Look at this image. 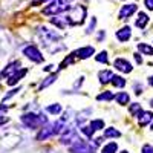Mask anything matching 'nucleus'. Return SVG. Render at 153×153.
Returning a JSON list of instances; mask_svg holds the SVG:
<instances>
[{"label":"nucleus","instance_id":"nucleus-17","mask_svg":"<svg viewBox=\"0 0 153 153\" xmlns=\"http://www.w3.org/2000/svg\"><path fill=\"white\" fill-rule=\"evenodd\" d=\"M80 132L87 138V139H92L94 138V133H95V130L92 129V127H91V124H83V126H80Z\"/></svg>","mask_w":153,"mask_h":153},{"label":"nucleus","instance_id":"nucleus-5","mask_svg":"<svg viewBox=\"0 0 153 153\" xmlns=\"http://www.w3.org/2000/svg\"><path fill=\"white\" fill-rule=\"evenodd\" d=\"M95 54V48L94 46H83V48H78L76 51H74V55L80 60H87L91 58L92 55Z\"/></svg>","mask_w":153,"mask_h":153},{"label":"nucleus","instance_id":"nucleus-19","mask_svg":"<svg viewBox=\"0 0 153 153\" xmlns=\"http://www.w3.org/2000/svg\"><path fill=\"white\" fill-rule=\"evenodd\" d=\"M112 100H115V94L110 91H104L97 95V101H112Z\"/></svg>","mask_w":153,"mask_h":153},{"label":"nucleus","instance_id":"nucleus-6","mask_svg":"<svg viewBox=\"0 0 153 153\" xmlns=\"http://www.w3.org/2000/svg\"><path fill=\"white\" fill-rule=\"evenodd\" d=\"M136 9H138V6H136L135 3H129V5L121 6L120 14H118V19H120V20H127L129 17H132V16L135 14Z\"/></svg>","mask_w":153,"mask_h":153},{"label":"nucleus","instance_id":"nucleus-7","mask_svg":"<svg viewBox=\"0 0 153 153\" xmlns=\"http://www.w3.org/2000/svg\"><path fill=\"white\" fill-rule=\"evenodd\" d=\"M115 37H117V40L120 42V43H127L130 40V37H132V29H130V26H123L121 29H118L117 32H115Z\"/></svg>","mask_w":153,"mask_h":153},{"label":"nucleus","instance_id":"nucleus-31","mask_svg":"<svg viewBox=\"0 0 153 153\" xmlns=\"http://www.w3.org/2000/svg\"><path fill=\"white\" fill-rule=\"evenodd\" d=\"M133 58H135V63H138V65H143V55L139 52H135L133 54Z\"/></svg>","mask_w":153,"mask_h":153},{"label":"nucleus","instance_id":"nucleus-16","mask_svg":"<svg viewBox=\"0 0 153 153\" xmlns=\"http://www.w3.org/2000/svg\"><path fill=\"white\" fill-rule=\"evenodd\" d=\"M89 124H91V127H92L95 132H98V130H104V129H106L104 120H101V118H95V120H92Z\"/></svg>","mask_w":153,"mask_h":153},{"label":"nucleus","instance_id":"nucleus-34","mask_svg":"<svg viewBox=\"0 0 153 153\" xmlns=\"http://www.w3.org/2000/svg\"><path fill=\"white\" fill-rule=\"evenodd\" d=\"M144 6L150 11H153V0H144Z\"/></svg>","mask_w":153,"mask_h":153},{"label":"nucleus","instance_id":"nucleus-2","mask_svg":"<svg viewBox=\"0 0 153 153\" xmlns=\"http://www.w3.org/2000/svg\"><path fill=\"white\" fill-rule=\"evenodd\" d=\"M97 146L92 141H84V139H78L74 144H71L69 152L71 153H95L97 152Z\"/></svg>","mask_w":153,"mask_h":153},{"label":"nucleus","instance_id":"nucleus-13","mask_svg":"<svg viewBox=\"0 0 153 153\" xmlns=\"http://www.w3.org/2000/svg\"><path fill=\"white\" fill-rule=\"evenodd\" d=\"M115 101H117V104H120V106H126V104L130 103V95L127 92H120V94L115 95Z\"/></svg>","mask_w":153,"mask_h":153},{"label":"nucleus","instance_id":"nucleus-1","mask_svg":"<svg viewBox=\"0 0 153 153\" xmlns=\"http://www.w3.org/2000/svg\"><path fill=\"white\" fill-rule=\"evenodd\" d=\"M86 17H87V9L83 5L71 6L69 11L66 12V19L69 22V26H78V25H83L86 22Z\"/></svg>","mask_w":153,"mask_h":153},{"label":"nucleus","instance_id":"nucleus-9","mask_svg":"<svg viewBox=\"0 0 153 153\" xmlns=\"http://www.w3.org/2000/svg\"><path fill=\"white\" fill-rule=\"evenodd\" d=\"M91 113H92V109H89V107H86V109H83L80 112H76V115H75V124L83 126L84 121L89 120V115H91Z\"/></svg>","mask_w":153,"mask_h":153},{"label":"nucleus","instance_id":"nucleus-33","mask_svg":"<svg viewBox=\"0 0 153 153\" xmlns=\"http://www.w3.org/2000/svg\"><path fill=\"white\" fill-rule=\"evenodd\" d=\"M83 83H84V76H80L78 81H75V83H74V89H80Z\"/></svg>","mask_w":153,"mask_h":153},{"label":"nucleus","instance_id":"nucleus-23","mask_svg":"<svg viewBox=\"0 0 153 153\" xmlns=\"http://www.w3.org/2000/svg\"><path fill=\"white\" fill-rule=\"evenodd\" d=\"M95 60L98 63H103V65H107L109 63V57H107V51H101V52H98L95 55Z\"/></svg>","mask_w":153,"mask_h":153},{"label":"nucleus","instance_id":"nucleus-4","mask_svg":"<svg viewBox=\"0 0 153 153\" xmlns=\"http://www.w3.org/2000/svg\"><path fill=\"white\" fill-rule=\"evenodd\" d=\"M23 52H25V55H26L29 60H32V61H35V63H42V61H43V55L40 54L38 48L34 46V45L26 46V48L23 49Z\"/></svg>","mask_w":153,"mask_h":153},{"label":"nucleus","instance_id":"nucleus-24","mask_svg":"<svg viewBox=\"0 0 153 153\" xmlns=\"http://www.w3.org/2000/svg\"><path fill=\"white\" fill-rule=\"evenodd\" d=\"M75 55H74V52L71 54V55H68L66 57V60H63L61 61V65H60V69H65V68H68L69 65H74V63H75Z\"/></svg>","mask_w":153,"mask_h":153},{"label":"nucleus","instance_id":"nucleus-36","mask_svg":"<svg viewBox=\"0 0 153 153\" xmlns=\"http://www.w3.org/2000/svg\"><path fill=\"white\" fill-rule=\"evenodd\" d=\"M149 104H150V107L153 109V98H150V100H149Z\"/></svg>","mask_w":153,"mask_h":153},{"label":"nucleus","instance_id":"nucleus-22","mask_svg":"<svg viewBox=\"0 0 153 153\" xmlns=\"http://www.w3.org/2000/svg\"><path fill=\"white\" fill-rule=\"evenodd\" d=\"M95 28H97V19H95V17H91V20H89V25H87L84 34H86V35L94 34V32H95Z\"/></svg>","mask_w":153,"mask_h":153},{"label":"nucleus","instance_id":"nucleus-10","mask_svg":"<svg viewBox=\"0 0 153 153\" xmlns=\"http://www.w3.org/2000/svg\"><path fill=\"white\" fill-rule=\"evenodd\" d=\"M49 22L52 23L54 26L60 28V29H65V28H68V26H69V22H68L66 16H65V17H60V16H52Z\"/></svg>","mask_w":153,"mask_h":153},{"label":"nucleus","instance_id":"nucleus-21","mask_svg":"<svg viewBox=\"0 0 153 153\" xmlns=\"http://www.w3.org/2000/svg\"><path fill=\"white\" fill-rule=\"evenodd\" d=\"M129 112L132 113V117H138L139 113L143 112V106L139 104V103H130V106H129Z\"/></svg>","mask_w":153,"mask_h":153},{"label":"nucleus","instance_id":"nucleus-15","mask_svg":"<svg viewBox=\"0 0 153 153\" xmlns=\"http://www.w3.org/2000/svg\"><path fill=\"white\" fill-rule=\"evenodd\" d=\"M110 83L113 84V87L123 89V87H126V84H127V80L124 78V76H121V75H113V78H112V81H110Z\"/></svg>","mask_w":153,"mask_h":153},{"label":"nucleus","instance_id":"nucleus-37","mask_svg":"<svg viewBox=\"0 0 153 153\" xmlns=\"http://www.w3.org/2000/svg\"><path fill=\"white\" fill-rule=\"evenodd\" d=\"M150 130H153V121H152V124H150Z\"/></svg>","mask_w":153,"mask_h":153},{"label":"nucleus","instance_id":"nucleus-29","mask_svg":"<svg viewBox=\"0 0 153 153\" xmlns=\"http://www.w3.org/2000/svg\"><path fill=\"white\" fill-rule=\"evenodd\" d=\"M141 153H153V146L152 144H144L141 149Z\"/></svg>","mask_w":153,"mask_h":153},{"label":"nucleus","instance_id":"nucleus-3","mask_svg":"<svg viewBox=\"0 0 153 153\" xmlns=\"http://www.w3.org/2000/svg\"><path fill=\"white\" fill-rule=\"evenodd\" d=\"M113 68L117 69L118 72H123V74H130L133 71L132 63L129 60L123 58V57H120V58H117V60L113 61Z\"/></svg>","mask_w":153,"mask_h":153},{"label":"nucleus","instance_id":"nucleus-25","mask_svg":"<svg viewBox=\"0 0 153 153\" xmlns=\"http://www.w3.org/2000/svg\"><path fill=\"white\" fill-rule=\"evenodd\" d=\"M55 80H57V74H52V75H49L48 78H45V81L42 83L40 89H45V87H48V86H51V84H54V83H55Z\"/></svg>","mask_w":153,"mask_h":153},{"label":"nucleus","instance_id":"nucleus-35","mask_svg":"<svg viewBox=\"0 0 153 153\" xmlns=\"http://www.w3.org/2000/svg\"><path fill=\"white\" fill-rule=\"evenodd\" d=\"M149 84L153 87V75H150V76H149Z\"/></svg>","mask_w":153,"mask_h":153},{"label":"nucleus","instance_id":"nucleus-8","mask_svg":"<svg viewBox=\"0 0 153 153\" xmlns=\"http://www.w3.org/2000/svg\"><path fill=\"white\" fill-rule=\"evenodd\" d=\"M136 118H138V124H139V126L146 127L147 124H150V123L153 121V113H152L150 110H143Z\"/></svg>","mask_w":153,"mask_h":153},{"label":"nucleus","instance_id":"nucleus-27","mask_svg":"<svg viewBox=\"0 0 153 153\" xmlns=\"http://www.w3.org/2000/svg\"><path fill=\"white\" fill-rule=\"evenodd\" d=\"M25 74H26V69H23V71H20L19 74H16V75H12V76H11V80H9L8 83H9V84H16L17 81H20V78H22V76H23Z\"/></svg>","mask_w":153,"mask_h":153},{"label":"nucleus","instance_id":"nucleus-32","mask_svg":"<svg viewBox=\"0 0 153 153\" xmlns=\"http://www.w3.org/2000/svg\"><path fill=\"white\" fill-rule=\"evenodd\" d=\"M104 139H106L104 136H98V138H95V139H94V144H95L97 147H100L101 144H103V143H104Z\"/></svg>","mask_w":153,"mask_h":153},{"label":"nucleus","instance_id":"nucleus-20","mask_svg":"<svg viewBox=\"0 0 153 153\" xmlns=\"http://www.w3.org/2000/svg\"><path fill=\"white\" fill-rule=\"evenodd\" d=\"M117 150H118V144L115 141H110L101 149V153H117Z\"/></svg>","mask_w":153,"mask_h":153},{"label":"nucleus","instance_id":"nucleus-12","mask_svg":"<svg viewBox=\"0 0 153 153\" xmlns=\"http://www.w3.org/2000/svg\"><path fill=\"white\" fill-rule=\"evenodd\" d=\"M149 22H150V17L146 14V12H138V19L135 20V26L138 29H144Z\"/></svg>","mask_w":153,"mask_h":153},{"label":"nucleus","instance_id":"nucleus-28","mask_svg":"<svg viewBox=\"0 0 153 153\" xmlns=\"http://www.w3.org/2000/svg\"><path fill=\"white\" fill-rule=\"evenodd\" d=\"M133 92H135V95H141L144 92V87H143V84L139 83V81H135L133 83Z\"/></svg>","mask_w":153,"mask_h":153},{"label":"nucleus","instance_id":"nucleus-26","mask_svg":"<svg viewBox=\"0 0 153 153\" xmlns=\"http://www.w3.org/2000/svg\"><path fill=\"white\" fill-rule=\"evenodd\" d=\"M61 110H63V107H61V104H58V103L48 106V112L52 113V115H58V113H61Z\"/></svg>","mask_w":153,"mask_h":153},{"label":"nucleus","instance_id":"nucleus-30","mask_svg":"<svg viewBox=\"0 0 153 153\" xmlns=\"http://www.w3.org/2000/svg\"><path fill=\"white\" fill-rule=\"evenodd\" d=\"M104 38H106V31H103V29L98 31V34H97V42H103Z\"/></svg>","mask_w":153,"mask_h":153},{"label":"nucleus","instance_id":"nucleus-38","mask_svg":"<svg viewBox=\"0 0 153 153\" xmlns=\"http://www.w3.org/2000/svg\"><path fill=\"white\" fill-rule=\"evenodd\" d=\"M120 153H129V152H127V150H123V152H120Z\"/></svg>","mask_w":153,"mask_h":153},{"label":"nucleus","instance_id":"nucleus-18","mask_svg":"<svg viewBox=\"0 0 153 153\" xmlns=\"http://www.w3.org/2000/svg\"><path fill=\"white\" fill-rule=\"evenodd\" d=\"M121 136V132L115 127H106L104 129V138H120Z\"/></svg>","mask_w":153,"mask_h":153},{"label":"nucleus","instance_id":"nucleus-11","mask_svg":"<svg viewBox=\"0 0 153 153\" xmlns=\"http://www.w3.org/2000/svg\"><path fill=\"white\" fill-rule=\"evenodd\" d=\"M113 75H115V74H113L110 69H103V71H100V72H98V80H100L101 84H107V83L112 81Z\"/></svg>","mask_w":153,"mask_h":153},{"label":"nucleus","instance_id":"nucleus-14","mask_svg":"<svg viewBox=\"0 0 153 153\" xmlns=\"http://www.w3.org/2000/svg\"><path fill=\"white\" fill-rule=\"evenodd\" d=\"M136 48L141 54L144 55H149V57H153V46L147 45V43H136Z\"/></svg>","mask_w":153,"mask_h":153}]
</instances>
